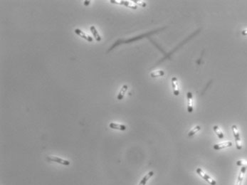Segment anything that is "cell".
Here are the masks:
<instances>
[{
    "label": "cell",
    "mask_w": 247,
    "mask_h": 185,
    "mask_svg": "<svg viewBox=\"0 0 247 185\" xmlns=\"http://www.w3.org/2000/svg\"><path fill=\"white\" fill-rule=\"evenodd\" d=\"M165 29V27H164V28H160V29H156V30H154V31H150V32L146 33V34H142V35H139V36L133 37V38H128V39H126V40L118 39V41H116L115 42V43H113V45L111 46L108 49L106 53H108L109 52H111V51H112V50L114 49L115 48H116L117 46H118L119 45H121V44L133 43V42L137 41H139V40L142 39V38H148V37H150V36H151V35H153V34H156V33L159 32V31H162V30H163V29Z\"/></svg>",
    "instance_id": "obj_1"
},
{
    "label": "cell",
    "mask_w": 247,
    "mask_h": 185,
    "mask_svg": "<svg viewBox=\"0 0 247 185\" xmlns=\"http://www.w3.org/2000/svg\"><path fill=\"white\" fill-rule=\"evenodd\" d=\"M231 129H232V132H233L234 136V138H235L236 145H237V149H241V148H242V145H241V138H240V135H239L238 127H237V125H232Z\"/></svg>",
    "instance_id": "obj_2"
},
{
    "label": "cell",
    "mask_w": 247,
    "mask_h": 185,
    "mask_svg": "<svg viewBox=\"0 0 247 185\" xmlns=\"http://www.w3.org/2000/svg\"><path fill=\"white\" fill-rule=\"evenodd\" d=\"M197 173L200 176V177H202V178H203L206 182H207L209 184H210L211 185H216L217 184V182L216 181L214 180V179H213L210 176H209L208 175H207L205 172L203 171L202 169H200V168H197L196 170Z\"/></svg>",
    "instance_id": "obj_3"
},
{
    "label": "cell",
    "mask_w": 247,
    "mask_h": 185,
    "mask_svg": "<svg viewBox=\"0 0 247 185\" xmlns=\"http://www.w3.org/2000/svg\"><path fill=\"white\" fill-rule=\"evenodd\" d=\"M111 3L113 4H120V5H124L126 7H128V8L132 9H137V6L135 5L134 3L132 1H122V0H120V1H116V0H111Z\"/></svg>",
    "instance_id": "obj_4"
},
{
    "label": "cell",
    "mask_w": 247,
    "mask_h": 185,
    "mask_svg": "<svg viewBox=\"0 0 247 185\" xmlns=\"http://www.w3.org/2000/svg\"><path fill=\"white\" fill-rule=\"evenodd\" d=\"M46 160L49 162H56V163L63 164V165L68 166L70 164V162L68 160H64V159L60 158V157H56V156H48L46 157Z\"/></svg>",
    "instance_id": "obj_5"
},
{
    "label": "cell",
    "mask_w": 247,
    "mask_h": 185,
    "mask_svg": "<svg viewBox=\"0 0 247 185\" xmlns=\"http://www.w3.org/2000/svg\"><path fill=\"white\" fill-rule=\"evenodd\" d=\"M74 32H75V34L78 35V36L81 37V38H83V39L86 40L88 42H93V37L90 36L89 35H87L86 34H85L84 32L82 30H81L80 29H76L75 30H74Z\"/></svg>",
    "instance_id": "obj_6"
},
{
    "label": "cell",
    "mask_w": 247,
    "mask_h": 185,
    "mask_svg": "<svg viewBox=\"0 0 247 185\" xmlns=\"http://www.w3.org/2000/svg\"><path fill=\"white\" fill-rule=\"evenodd\" d=\"M187 111L189 113L193 112V95L191 92H187Z\"/></svg>",
    "instance_id": "obj_7"
},
{
    "label": "cell",
    "mask_w": 247,
    "mask_h": 185,
    "mask_svg": "<svg viewBox=\"0 0 247 185\" xmlns=\"http://www.w3.org/2000/svg\"><path fill=\"white\" fill-rule=\"evenodd\" d=\"M172 86L173 89V93L174 95L178 96L180 94V88H179V83H178L177 78L176 77L172 78Z\"/></svg>",
    "instance_id": "obj_8"
},
{
    "label": "cell",
    "mask_w": 247,
    "mask_h": 185,
    "mask_svg": "<svg viewBox=\"0 0 247 185\" xmlns=\"http://www.w3.org/2000/svg\"><path fill=\"white\" fill-rule=\"evenodd\" d=\"M232 146V142L231 141H227L222 142V143L217 144V145H214L213 146V148L215 149V150H220V149H224V148L226 147H230Z\"/></svg>",
    "instance_id": "obj_9"
},
{
    "label": "cell",
    "mask_w": 247,
    "mask_h": 185,
    "mask_svg": "<svg viewBox=\"0 0 247 185\" xmlns=\"http://www.w3.org/2000/svg\"><path fill=\"white\" fill-rule=\"evenodd\" d=\"M109 127L113 130H118L124 131L127 129V127L125 125H122V124H118L116 123H111L109 124Z\"/></svg>",
    "instance_id": "obj_10"
},
{
    "label": "cell",
    "mask_w": 247,
    "mask_h": 185,
    "mask_svg": "<svg viewBox=\"0 0 247 185\" xmlns=\"http://www.w3.org/2000/svg\"><path fill=\"white\" fill-rule=\"evenodd\" d=\"M90 30L91 31L92 33V35L94 37L95 40L96 41L98 42H100L101 41V37L100 36L99 33H98V31L97 29H96V28L94 27V26H90Z\"/></svg>",
    "instance_id": "obj_11"
},
{
    "label": "cell",
    "mask_w": 247,
    "mask_h": 185,
    "mask_svg": "<svg viewBox=\"0 0 247 185\" xmlns=\"http://www.w3.org/2000/svg\"><path fill=\"white\" fill-rule=\"evenodd\" d=\"M246 167H244V166H243V167L241 168V170H240V172H239V174L238 179H237V184H236V185H241V184H242L243 179H244V178L245 173H246Z\"/></svg>",
    "instance_id": "obj_12"
},
{
    "label": "cell",
    "mask_w": 247,
    "mask_h": 185,
    "mask_svg": "<svg viewBox=\"0 0 247 185\" xmlns=\"http://www.w3.org/2000/svg\"><path fill=\"white\" fill-rule=\"evenodd\" d=\"M128 86H127V85H123V86H122L119 93L118 94V96H117V99H118V101H121V100L123 99L126 92L128 91Z\"/></svg>",
    "instance_id": "obj_13"
},
{
    "label": "cell",
    "mask_w": 247,
    "mask_h": 185,
    "mask_svg": "<svg viewBox=\"0 0 247 185\" xmlns=\"http://www.w3.org/2000/svg\"><path fill=\"white\" fill-rule=\"evenodd\" d=\"M153 175H154V172L153 171L149 172L147 174V175L145 176L142 179V180L140 181V184H139L138 185H145L146 183L148 182V181L149 180V179L151 178L152 177H153Z\"/></svg>",
    "instance_id": "obj_14"
},
{
    "label": "cell",
    "mask_w": 247,
    "mask_h": 185,
    "mask_svg": "<svg viewBox=\"0 0 247 185\" xmlns=\"http://www.w3.org/2000/svg\"><path fill=\"white\" fill-rule=\"evenodd\" d=\"M213 130L214 131L215 133L217 134V135L218 136V138L220 139H223L224 138V134H223L222 131L221 130V129L220 128V127L217 126V125H214V126L213 127Z\"/></svg>",
    "instance_id": "obj_15"
},
{
    "label": "cell",
    "mask_w": 247,
    "mask_h": 185,
    "mask_svg": "<svg viewBox=\"0 0 247 185\" xmlns=\"http://www.w3.org/2000/svg\"><path fill=\"white\" fill-rule=\"evenodd\" d=\"M165 75V71H162V70H159V71H155L152 72L150 73V76L152 78H157V77H161Z\"/></svg>",
    "instance_id": "obj_16"
},
{
    "label": "cell",
    "mask_w": 247,
    "mask_h": 185,
    "mask_svg": "<svg viewBox=\"0 0 247 185\" xmlns=\"http://www.w3.org/2000/svg\"><path fill=\"white\" fill-rule=\"evenodd\" d=\"M200 130H201V127L199 126V125H197V126H195L194 128H192L190 131H189L188 133V136L192 137L193 135H194L197 134V133Z\"/></svg>",
    "instance_id": "obj_17"
},
{
    "label": "cell",
    "mask_w": 247,
    "mask_h": 185,
    "mask_svg": "<svg viewBox=\"0 0 247 185\" xmlns=\"http://www.w3.org/2000/svg\"><path fill=\"white\" fill-rule=\"evenodd\" d=\"M132 1H133V2L134 3L135 5L137 4V5H139V6H140L142 7H145L147 6L146 3L144 2V1H138V0H133Z\"/></svg>",
    "instance_id": "obj_18"
},
{
    "label": "cell",
    "mask_w": 247,
    "mask_h": 185,
    "mask_svg": "<svg viewBox=\"0 0 247 185\" xmlns=\"http://www.w3.org/2000/svg\"><path fill=\"white\" fill-rule=\"evenodd\" d=\"M237 164L238 166H244V167H247V162L246 161H245L244 160H238L237 162Z\"/></svg>",
    "instance_id": "obj_19"
},
{
    "label": "cell",
    "mask_w": 247,
    "mask_h": 185,
    "mask_svg": "<svg viewBox=\"0 0 247 185\" xmlns=\"http://www.w3.org/2000/svg\"><path fill=\"white\" fill-rule=\"evenodd\" d=\"M241 34L244 35V36H247V29H245V30H243L242 32H241Z\"/></svg>",
    "instance_id": "obj_20"
},
{
    "label": "cell",
    "mask_w": 247,
    "mask_h": 185,
    "mask_svg": "<svg viewBox=\"0 0 247 185\" xmlns=\"http://www.w3.org/2000/svg\"><path fill=\"white\" fill-rule=\"evenodd\" d=\"M90 1H84V5L85 6H88V5L90 4Z\"/></svg>",
    "instance_id": "obj_21"
}]
</instances>
